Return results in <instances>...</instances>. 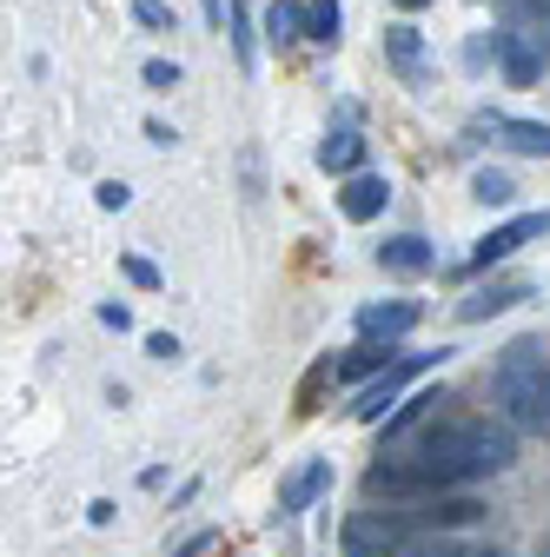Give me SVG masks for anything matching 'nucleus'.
Masks as SVG:
<instances>
[{
	"mask_svg": "<svg viewBox=\"0 0 550 557\" xmlns=\"http://www.w3.org/2000/svg\"><path fill=\"white\" fill-rule=\"evenodd\" d=\"M451 405V398H445ZM432 411L425 432H411V471H418L425 498L445 492V484H471V478H491V471H511L517 458V438L504 425H491V418H471V411Z\"/></svg>",
	"mask_w": 550,
	"mask_h": 557,
	"instance_id": "1",
	"label": "nucleus"
},
{
	"mask_svg": "<svg viewBox=\"0 0 550 557\" xmlns=\"http://www.w3.org/2000/svg\"><path fill=\"white\" fill-rule=\"evenodd\" d=\"M491 392L504 405L511 425L524 432H550V366L530 338H511L504 352H498V372H491Z\"/></svg>",
	"mask_w": 550,
	"mask_h": 557,
	"instance_id": "2",
	"label": "nucleus"
},
{
	"mask_svg": "<svg viewBox=\"0 0 550 557\" xmlns=\"http://www.w3.org/2000/svg\"><path fill=\"white\" fill-rule=\"evenodd\" d=\"M411 537V511H359L346 518V531H338V550L346 557H398Z\"/></svg>",
	"mask_w": 550,
	"mask_h": 557,
	"instance_id": "3",
	"label": "nucleus"
},
{
	"mask_svg": "<svg viewBox=\"0 0 550 557\" xmlns=\"http://www.w3.org/2000/svg\"><path fill=\"white\" fill-rule=\"evenodd\" d=\"M445 359H451L445 345H438V352H398V359H391V366H385L365 392H359V405H352V411H359V425H385V418H391V398H398L411 379H418V372L445 366Z\"/></svg>",
	"mask_w": 550,
	"mask_h": 557,
	"instance_id": "4",
	"label": "nucleus"
},
{
	"mask_svg": "<svg viewBox=\"0 0 550 557\" xmlns=\"http://www.w3.org/2000/svg\"><path fill=\"white\" fill-rule=\"evenodd\" d=\"M550 233V206H543V213H524V220H511V226H498V233H485V239H477L471 246V272H485V265H498V259H511L517 246H530V239H543Z\"/></svg>",
	"mask_w": 550,
	"mask_h": 557,
	"instance_id": "5",
	"label": "nucleus"
},
{
	"mask_svg": "<svg viewBox=\"0 0 550 557\" xmlns=\"http://www.w3.org/2000/svg\"><path fill=\"white\" fill-rule=\"evenodd\" d=\"M485 133L498 139V147H511V153L550 160V126H543V120H511V113H491V120H485Z\"/></svg>",
	"mask_w": 550,
	"mask_h": 557,
	"instance_id": "6",
	"label": "nucleus"
},
{
	"mask_svg": "<svg viewBox=\"0 0 550 557\" xmlns=\"http://www.w3.org/2000/svg\"><path fill=\"white\" fill-rule=\"evenodd\" d=\"M385 60L404 74V87H425V81H432V60H425L418 27H385Z\"/></svg>",
	"mask_w": 550,
	"mask_h": 557,
	"instance_id": "7",
	"label": "nucleus"
},
{
	"mask_svg": "<svg viewBox=\"0 0 550 557\" xmlns=\"http://www.w3.org/2000/svg\"><path fill=\"white\" fill-rule=\"evenodd\" d=\"M385 199H391V186H385L378 173H352V180H346V193H338V213H346L352 226H365V220H378V213H385Z\"/></svg>",
	"mask_w": 550,
	"mask_h": 557,
	"instance_id": "8",
	"label": "nucleus"
},
{
	"mask_svg": "<svg viewBox=\"0 0 550 557\" xmlns=\"http://www.w3.org/2000/svg\"><path fill=\"white\" fill-rule=\"evenodd\" d=\"M332 492V458H305L286 484H279V511H305L312 498H325Z\"/></svg>",
	"mask_w": 550,
	"mask_h": 557,
	"instance_id": "9",
	"label": "nucleus"
},
{
	"mask_svg": "<svg viewBox=\"0 0 550 557\" xmlns=\"http://www.w3.org/2000/svg\"><path fill=\"white\" fill-rule=\"evenodd\" d=\"M517 299H530V286H524V278H491V286H477L464 306H458V319H498V312H511Z\"/></svg>",
	"mask_w": 550,
	"mask_h": 557,
	"instance_id": "10",
	"label": "nucleus"
},
{
	"mask_svg": "<svg viewBox=\"0 0 550 557\" xmlns=\"http://www.w3.org/2000/svg\"><path fill=\"white\" fill-rule=\"evenodd\" d=\"M411 325H418V306H411V299H385V306H365L359 312V338H404Z\"/></svg>",
	"mask_w": 550,
	"mask_h": 557,
	"instance_id": "11",
	"label": "nucleus"
},
{
	"mask_svg": "<svg viewBox=\"0 0 550 557\" xmlns=\"http://www.w3.org/2000/svg\"><path fill=\"white\" fill-rule=\"evenodd\" d=\"M378 265H385V272H398V278H418V272H432V265H438V252H432L418 233H398V239H385V246H378Z\"/></svg>",
	"mask_w": 550,
	"mask_h": 557,
	"instance_id": "12",
	"label": "nucleus"
},
{
	"mask_svg": "<svg viewBox=\"0 0 550 557\" xmlns=\"http://www.w3.org/2000/svg\"><path fill=\"white\" fill-rule=\"evenodd\" d=\"M391 359H398V352H391V345H385V338H359V345H352V352H346V359H338V379H378V372H385Z\"/></svg>",
	"mask_w": 550,
	"mask_h": 557,
	"instance_id": "13",
	"label": "nucleus"
},
{
	"mask_svg": "<svg viewBox=\"0 0 550 557\" xmlns=\"http://www.w3.org/2000/svg\"><path fill=\"white\" fill-rule=\"evenodd\" d=\"M318 166L325 173H359L365 166V139L359 133H325L318 139Z\"/></svg>",
	"mask_w": 550,
	"mask_h": 557,
	"instance_id": "14",
	"label": "nucleus"
},
{
	"mask_svg": "<svg viewBox=\"0 0 550 557\" xmlns=\"http://www.w3.org/2000/svg\"><path fill=\"white\" fill-rule=\"evenodd\" d=\"M498 53H504V81H511V87H530V81H537V53H530L517 34H498Z\"/></svg>",
	"mask_w": 550,
	"mask_h": 557,
	"instance_id": "15",
	"label": "nucleus"
},
{
	"mask_svg": "<svg viewBox=\"0 0 550 557\" xmlns=\"http://www.w3.org/2000/svg\"><path fill=\"white\" fill-rule=\"evenodd\" d=\"M338 27H346V14H338V0H312V8H305V40L332 47V40H338Z\"/></svg>",
	"mask_w": 550,
	"mask_h": 557,
	"instance_id": "16",
	"label": "nucleus"
},
{
	"mask_svg": "<svg viewBox=\"0 0 550 557\" xmlns=\"http://www.w3.org/2000/svg\"><path fill=\"white\" fill-rule=\"evenodd\" d=\"M517 186H511V173H498V166H485V173H477L471 180V199H485V206H504Z\"/></svg>",
	"mask_w": 550,
	"mask_h": 557,
	"instance_id": "17",
	"label": "nucleus"
},
{
	"mask_svg": "<svg viewBox=\"0 0 550 557\" xmlns=\"http://www.w3.org/2000/svg\"><path fill=\"white\" fill-rule=\"evenodd\" d=\"M305 27V8H286V0H272V14H265V34L272 40H292Z\"/></svg>",
	"mask_w": 550,
	"mask_h": 557,
	"instance_id": "18",
	"label": "nucleus"
},
{
	"mask_svg": "<svg viewBox=\"0 0 550 557\" xmlns=\"http://www.w3.org/2000/svg\"><path fill=\"white\" fill-rule=\"evenodd\" d=\"M233 53H239V66H252V14H246V0H233Z\"/></svg>",
	"mask_w": 550,
	"mask_h": 557,
	"instance_id": "19",
	"label": "nucleus"
},
{
	"mask_svg": "<svg viewBox=\"0 0 550 557\" xmlns=\"http://www.w3.org/2000/svg\"><path fill=\"white\" fill-rule=\"evenodd\" d=\"M140 81H147L153 94H173V87H179V66H173V60H147V66H140Z\"/></svg>",
	"mask_w": 550,
	"mask_h": 557,
	"instance_id": "20",
	"label": "nucleus"
},
{
	"mask_svg": "<svg viewBox=\"0 0 550 557\" xmlns=\"http://www.w3.org/2000/svg\"><path fill=\"white\" fill-rule=\"evenodd\" d=\"M133 21L140 27H173V8L166 0H133Z\"/></svg>",
	"mask_w": 550,
	"mask_h": 557,
	"instance_id": "21",
	"label": "nucleus"
},
{
	"mask_svg": "<svg viewBox=\"0 0 550 557\" xmlns=\"http://www.w3.org/2000/svg\"><path fill=\"white\" fill-rule=\"evenodd\" d=\"M398 557H464L458 544H445V537H425V544H404Z\"/></svg>",
	"mask_w": 550,
	"mask_h": 557,
	"instance_id": "22",
	"label": "nucleus"
},
{
	"mask_svg": "<svg viewBox=\"0 0 550 557\" xmlns=\"http://www.w3.org/2000/svg\"><path fill=\"white\" fill-rule=\"evenodd\" d=\"M126 278H133V286H160V265L133 252V259H126Z\"/></svg>",
	"mask_w": 550,
	"mask_h": 557,
	"instance_id": "23",
	"label": "nucleus"
},
{
	"mask_svg": "<svg viewBox=\"0 0 550 557\" xmlns=\"http://www.w3.org/2000/svg\"><path fill=\"white\" fill-rule=\"evenodd\" d=\"M126 199H133V186H126V180H107V186H100V206H107V213H120Z\"/></svg>",
	"mask_w": 550,
	"mask_h": 557,
	"instance_id": "24",
	"label": "nucleus"
},
{
	"mask_svg": "<svg viewBox=\"0 0 550 557\" xmlns=\"http://www.w3.org/2000/svg\"><path fill=\"white\" fill-rule=\"evenodd\" d=\"M213 544H220V537H213V531H192V537H186V544H173V557H199V550H213Z\"/></svg>",
	"mask_w": 550,
	"mask_h": 557,
	"instance_id": "25",
	"label": "nucleus"
},
{
	"mask_svg": "<svg viewBox=\"0 0 550 557\" xmlns=\"http://www.w3.org/2000/svg\"><path fill=\"white\" fill-rule=\"evenodd\" d=\"M147 352H153V359H173V352H179V338H173V332H153V338H147Z\"/></svg>",
	"mask_w": 550,
	"mask_h": 557,
	"instance_id": "26",
	"label": "nucleus"
},
{
	"mask_svg": "<svg viewBox=\"0 0 550 557\" xmlns=\"http://www.w3.org/2000/svg\"><path fill=\"white\" fill-rule=\"evenodd\" d=\"M100 319H107L113 332H126V325H133V312H126V306H100Z\"/></svg>",
	"mask_w": 550,
	"mask_h": 557,
	"instance_id": "27",
	"label": "nucleus"
},
{
	"mask_svg": "<svg viewBox=\"0 0 550 557\" xmlns=\"http://www.w3.org/2000/svg\"><path fill=\"white\" fill-rule=\"evenodd\" d=\"M398 8H432V0H398Z\"/></svg>",
	"mask_w": 550,
	"mask_h": 557,
	"instance_id": "28",
	"label": "nucleus"
},
{
	"mask_svg": "<svg viewBox=\"0 0 550 557\" xmlns=\"http://www.w3.org/2000/svg\"><path fill=\"white\" fill-rule=\"evenodd\" d=\"M477 557H498V550H477Z\"/></svg>",
	"mask_w": 550,
	"mask_h": 557,
	"instance_id": "29",
	"label": "nucleus"
}]
</instances>
